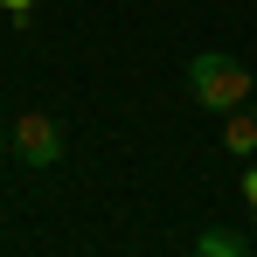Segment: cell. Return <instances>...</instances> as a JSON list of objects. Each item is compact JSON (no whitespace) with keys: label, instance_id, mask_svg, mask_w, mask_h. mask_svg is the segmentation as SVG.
I'll return each mask as SVG.
<instances>
[{"label":"cell","instance_id":"obj_1","mask_svg":"<svg viewBox=\"0 0 257 257\" xmlns=\"http://www.w3.org/2000/svg\"><path fill=\"white\" fill-rule=\"evenodd\" d=\"M250 70L236 63V56H195L188 63V97L202 104V111H236V104H250Z\"/></svg>","mask_w":257,"mask_h":257},{"label":"cell","instance_id":"obj_2","mask_svg":"<svg viewBox=\"0 0 257 257\" xmlns=\"http://www.w3.org/2000/svg\"><path fill=\"white\" fill-rule=\"evenodd\" d=\"M7 146L21 153V167H56V160H63V125H56L49 111H21V118L7 125Z\"/></svg>","mask_w":257,"mask_h":257},{"label":"cell","instance_id":"obj_3","mask_svg":"<svg viewBox=\"0 0 257 257\" xmlns=\"http://www.w3.org/2000/svg\"><path fill=\"white\" fill-rule=\"evenodd\" d=\"M222 146H229L236 160H250V153H257V104H236V111H222Z\"/></svg>","mask_w":257,"mask_h":257},{"label":"cell","instance_id":"obj_4","mask_svg":"<svg viewBox=\"0 0 257 257\" xmlns=\"http://www.w3.org/2000/svg\"><path fill=\"white\" fill-rule=\"evenodd\" d=\"M195 257H250V243H243L236 229H202V236H195Z\"/></svg>","mask_w":257,"mask_h":257},{"label":"cell","instance_id":"obj_5","mask_svg":"<svg viewBox=\"0 0 257 257\" xmlns=\"http://www.w3.org/2000/svg\"><path fill=\"white\" fill-rule=\"evenodd\" d=\"M243 195H250V209H257V167H250V174H243Z\"/></svg>","mask_w":257,"mask_h":257},{"label":"cell","instance_id":"obj_6","mask_svg":"<svg viewBox=\"0 0 257 257\" xmlns=\"http://www.w3.org/2000/svg\"><path fill=\"white\" fill-rule=\"evenodd\" d=\"M0 7H7V14H28V7H35V0H0Z\"/></svg>","mask_w":257,"mask_h":257},{"label":"cell","instance_id":"obj_7","mask_svg":"<svg viewBox=\"0 0 257 257\" xmlns=\"http://www.w3.org/2000/svg\"><path fill=\"white\" fill-rule=\"evenodd\" d=\"M7 153H14V146H7V132H0V160H7Z\"/></svg>","mask_w":257,"mask_h":257}]
</instances>
